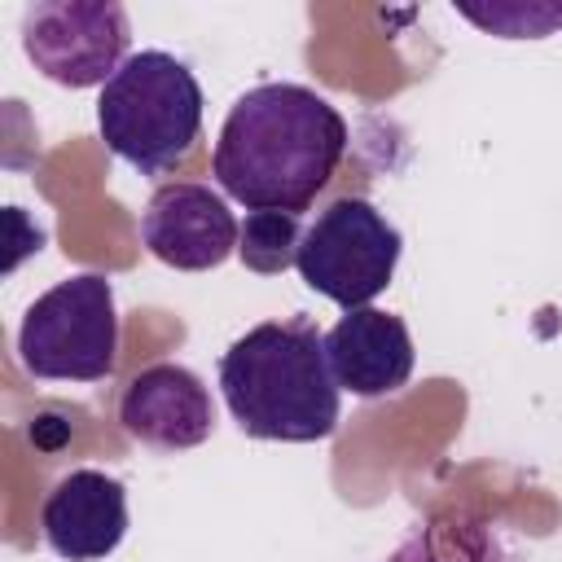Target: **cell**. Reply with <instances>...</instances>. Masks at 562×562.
I'll return each mask as SVG.
<instances>
[{
  "label": "cell",
  "mask_w": 562,
  "mask_h": 562,
  "mask_svg": "<svg viewBox=\"0 0 562 562\" xmlns=\"http://www.w3.org/2000/svg\"><path fill=\"white\" fill-rule=\"evenodd\" d=\"M347 154L342 114L303 83L241 92L215 140V184L250 211H307Z\"/></svg>",
  "instance_id": "1"
},
{
  "label": "cell",
  "mask_w": 562,
  "mask_h": 562,
  "mask_svg": "<svg viewBox=\"0 0 562 562\" xmlns=\"http://www.w3.org/2000/svg\"><path fill=\"white\" fill-rule=\"evenodd\" d=\"M220 391L250 439L316 443L338 430V395L325 334L307 316L263 321L220 356Z\"/></svg>",
  "instance_id": "2"
},
{
  "label": "cell",
  "mask_w": 562,
  "mask_h": 562,
  "mask_svg": "<svg viewBox=\"0 0 562 562\" xmlns=\"http://www.w3.org/2000/svg\"><path fill=\"white\" fill-rule=\"evenodd\" d=\"M97 127L114 158L140 176H167L202 140V83L162 48L132 53L97 97Z\"/></svg>",
  "instance_id": "3"
},
{
  "label": "cell",
  "mask_w": 562,
  "mask_h": 562,
  "mask_svg": "<svg viewBox=\"0 0 562 562\" xmlns=\"http://www.w3.org/2000/svg\"><path fill=\"white\" fill-rule=\"evenodd\" d=\"M18 360L44 382H101L119 364V312L105 272H75L44 290L18 329Z\"/></svg>",
  "instance_id": "4"
},
{
  "label": "cell",
  "mask_w": 562,
  "mask_h": 562,
  "mask_svg": "<svg viewBox=\"0 0 562 562\" xmlns=\"http://www.w3.org/2000/svg\"><path fill=\"white\" fill-rule=\"evenodd\" d=\"M404 237L369 198H334L303 228L299 277L307 290L325 294L342 312L369 307L395 277Z\"/></svg>",
  "instance_id": "5"
},
{
  "label": "cell",
  "mask_w": 562,
  "mask_h": 562,
  "mask_svg": "<svg viewBox=\"0 0 562 562\" xmlns=\"http://www.w3.org/2000/svg\"><path fill=\"white\" fill-rule=\"evenodd\" d=\"M127 40V9L114 0H40L22 18L31 66L61 88H105L132 57Z\"/></svg>",
  "instance_id": "6"
},
{
  "label": "cell",
  "mask_w": 562,
  "mask_h": 562,
  "mask_svg": "<svg viewBox=\"0 0 562 562\" xmlns=\"http://www.w3.org/2000/svg\"><path fill=\"white\" fill-rule=\"evenodd\" d=\"M241 224L233 220L228 202L193 180L158 184L140 215V241L145 250L180 272H206L220 268L237 250Z\"/></svg>",
  "instance_id": "7"
},
{
  "label": "cell",
  "mask_w": 562,
  "mask_h": 562,
  "mask_svg": "<svg viewBox=\"0 0 562 562\" xmlns=\"http://www.w3.org/2000/svg\"><path fill=\"white\" fill-rule=\"evenodd\" d=\"M119 422L132 439L158 452H184L211 439L215 413H211V391L202 378L184 364H149L140 369L123 400H119Z\"/></svg>",
  "instance_id": "8"
},
{
  "label": "cell",
  "mask_w": 562,
  "mask_h": 562,
  "mask_svg": "<svg viewBox=\"0 0 562 562\" xmlns=\"http://www.w3.org/2000/svg\"><path fill=\"white\" fill-rule=\"evenodd\" d=\"M40 527L66 562L110 558L127 536V487L105 470H70L44 496Z\"/></svg>",
  "instance_id": "9"
},
{
  "label": "cell",
  "mask_w": 562,
  "mask_h": 562,
  "mask_svg": "<svg viewBox=\"0 0 562 562\" xmlns=\"http://www.w3.org/2000/svg\"><path fill=\"white\" fill-rule=\"evenodd\" d=\"M325 356L334 382L360 400H378L400 391L413 378V334L395 312L356 307L325 334Z\"/></svg>",
  "instance_id": "10"
},
{
  "label": "cell",
  "mask_w": 562,
  "mask_h": 562,
  "mask_svg": "<svg viewBox=\"0 0 562 562\" xmlns=\"http://www.w3.org/2000/svg\"><path fill=\"white\" fill-rule=\"evenodd\" d=\"M386 562H527L514 540L474 514H443L417 527Z\"/></svg>",
  "instance_id": "11"
},
{
  "label": "cell",
  "mask_w": 562,
  "mask_h": 562,
  "mask_svg": "<svg viewBox=\"0 0 562 562\" xmlns=\"http://www.w3.org/2000/svg\"><path fill=\"white\" fill-rule=\"evenodd\" d=\"M299 246H303V224L290 211H250L237 237V259L259 272V277H277L285 268L299 263Z\"/></svg>",
  "instance_id": "12"
},
{
  "label": "cell",
  "mask_w": 562,
  "mask_h": 562,
  "mask_svg": "<svg viewBox=\"0 0 562 562\" xmlns=\"http://www.w3.org/2000/svg\"><path fill=\"white\" fill-rule=\"evenodd\" d=\"M461 18H470L479 31L501 40H544L562 26V4L553 0H492V4H457Z\"/></svg>",
  "instance_id": "13"
}]
</instances>
